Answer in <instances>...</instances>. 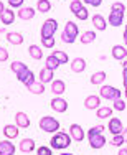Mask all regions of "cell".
Segmentation results:
<instances>
[{"instance_id": "1", "label": "cell", "mask_w": 127, "mask_h": 155, "mask_svg": "<svg viewBox=\"0 0 127 155\" xmlns=\"http://www.w3.org/2000/svg\"><path fill=\"white\" fill-rule=\"evenodd\" d=\"M71 135L68 132H56L50 140V147L55 150H65L71 145Z\"/></svg>"}, {"instance_id": "2", "label": "cell", "mask_w": 127, "mask_h": 155, "mask_svg": "<svg viewBox=\"0 0 127 155\" xmlns=\"http://www.w3.org/2000/svg\"><path fill=\"white\" fill-rule=\"evenodd\" d=\"M78 35H79V27H78L74 21H66L65 30L61 33V41L71 45V43H74V40L78 38Z\"/></svg>"}, {"instance_id": "3", "label": "cell", "mask_w": 127, "mask_h": 155, "mask_svg": "<svg viewBox=\"0 0 127 155\" xmlns=\"http://www.w3.org/2000/svg\"><path fill=\"white\" fill-rule=\"evenodd\" d=\"M40 129L48 132V134H56L59 130V120L51 116H45L40 119Z\"/></svg>"}, {"instance_id": "4", "label": "cell", "mask_w": 127, "mask_h": 155, "mask_svg": "<svg viewBox=\"0 0 127 155\" xmlns=\"http://www.w3.org/2000/svg\"><path fill=\"white\" fill-rule=\"evenodd\" d=\"M58 30V21L55 18H48V20L43 21L42 25V38H53L55 33Z\"/></svg>"}, {"instance_id": "5", "label": "cell", "mask_w": 127, "mask_h": 155, "mask_svg": "<svg viewBox=\"0 0 127 155\" xmlns=\"http://www.w3.org/2000/svg\"><path fill=\"white\" fill-rule=\"evenodd\" d=\"M101 97L107 99V101H115V99H121V91L114 86H101Z\"/></svg>"}, {"instance_id": "6", "label": "cell", "mask_w": 127, "mask_h": 155, "mask_svg": "<svg viewBox=\"0 0 127 155\" xmlns=\"http://www.w3.org/2000/svg\"><path fill=\"white\" fill-rule=\"evenodd\" d=\"M88 140H89V145H91V149H102L104 145H106V137H104V134H91L88 135Z\"/></svg>"}, {"instance_id": "7", "label": "cell", "mask_w": 127, "mask_h": 155, "mask_svg": "<svg viewBox=\"0 0 127 155\" xmlns=\"http://www.w3.org/2000/svg\"><path fill=\"white\" fill-rule=\"evenodd\" d=\"M69 135H71V139H73L74 142H83L84 137H86L83 127H81L79 124H71L69 125Z\"/></svg>"}, {"instance_id": "8", "label": "cell", "mask_w": 127, "mask_h": 155, "mask_svg": "<svg viewBox=\"0 0 127 155\" xmlns=\"http://www.w3.org/2000/svg\"><path fill=\"white\" fill-rule=\"evenodd\" d=\"M50 104H51V109H53L55 112H66V110H68V102H66L61 96L53 97Z\"/></svg>"}, {"instance_id": "9", "label": "cell", "mask_w": 127, "mask_h": 155, "mask_svg": "<svg viewBox=\"0 0 127 155\" xmlns=\"http://www.w3.org/2000/svg\"><path fill=\"white\" fill-rule=\"evenodd\" d=\"M107 129H109V132L112 135H117V134H122L124 125H122V122H121V119H119V117H111L109 124H107Z\"/></svg>"}, {"instance_id": "10", "label": "cell", "mask_w": 127, "mask_h": 155, "mask_svg": "<svg viewBox=\"0 0 127 155\" xmlns=\"http://www.w3.org/2000/svg\"><path fill=\"white\" fill-rule=\"evenodd\" d=\"M17 79L20 81V83H23L25 86H30L32 83H35V74H33V71L30 68H27V69H23L22 73H18Z\"/></svg>"}, {"instance_id": "11", "label": "cell", "mask_w": 127, "mask_h": 155, "mask_svg": "<svg viewBox=\"0 0 127 155\" xmlns=\"http://www.w3.org/2000/svg\"><path fill=\"white\" fill-rule=\"evenodd\" d=\"M84 107L89 109V110L99 109V107H101V97H99V96H96V94L88 96V97L84 99Z\"/></svg>"}, {"instance_id": "12", "label": "cell", "mask_w": 127, "mask_h": 155, "mask_svg": "<svg viewBox=\"0 0 127 155\" xmlns=\"http://www.w3.org/2000/svg\"><path fill=\"white\" fill-rule=\"evenodd\" d=\"M112 58L114 60H117V61H124L125 58H127V48L125 46H122V45H114L112 46Z\"/></svg>"}, {"instance_id": "13", "label": "cell", "mask_w": 127, "mask_h": 155, "mask_svg": "<svg viewBox=\"0 0 127 155\" xmlns=\"http://www.w3.org/2000/svg\"><path fill=\"white\" fill-rule=\"evenodd\" d=\"M15 153V143H12V140L5 139L0 142V155H13Z\"/></svg>"}, {"instance_id": "14", "label": "cell", "mask_w": 127, "mask_h": 155, "mask_svg": "<svg viewBox=\"0 0 127 155\" xmlns=\"http://www.w3.org/2000/svg\"><path fill=\"white\" fill-rule=\"evenodd\" d=\"M15 17H17V13H15L12 8H5L0 13V21H2L3 25H12L15 21Z\"/></svg>"}, {"instance_id": "15", "label": "cell", "mask_w": 127, "mask_h": 155, "mask_svg": "<svg viewBox=\"0 0 127 155\" xmlns=\"http://www.w3.org/2000/svg\"><path fill=\"white\" fill-rule=\"evenodd\" d=\"M122 21H124V13H122V12H115V10H111V13H109V25H112V27H121Z\"/></svg>"}, {"instance_id": "16", "label": "cell", "mask_w": 127, "mask_h": 155, "mask_svg": "<svg viewBox=\"0 0 127 155\" xmlns=\"http://www.w3.org/2000/svg\"><path fill=\"white\" fill-rule=\"evenodd\" d=\"M18 149H20L22 153H30V152H33V150H35V140H33V139H22Z\"/></svg>"}, {"instance_id": "17", "label": "cell", "mask_w": 127, "mask_h": 155, "mask_svg": "<svg viewBox=\"0 0 127 155\" xmlns=\"http://www.w3.org/2000/svg\"><path fill=\"white\" fill-rule=\"evenodd\" d=\"M66 91V84L63 79H53L51 81V93L56 94V96H61L63 93Z\"/></svg>"}, {"instance_id": "18", "label": "cell", "mask_w": 127, "mask_h": 155, "mask_svg": "<svg viewBox=\"0 0 127 155\" xmlns=\"http://www.w3.org/2000/svg\"><path fill=\"white\" fill-rule=\"evenodd\" d=\"M17 17L20 20H32L35 17V8H32V7H22L17 12Z\"/></svg>"}, {"instance_id": "19", "label": "cell", "mask_w": 127, "mask_h": 155, "mask_svg": "<svg viewBox=\"0 0 127 155\" xmlns=\"http://www.w3.org/2000/svg\"><path fill=\"white\" fill-rule=\"evenodd\" d=\"M18 125H12V124H7L5 127H3V135H5L8 140H12V139H17L18 137Z\"/></svg>"}, {"instance_id": "20", "label": "cell", "mask_w": 127, "mask_h": 155, "mask_svg": "<svg viewBox=\"0 0 127 155\" xmlns=\"http://www.w3.org/2000/svg\"><path fill=\"white\" fill-rule=\"evenodd\" d=\"M86 69V60L84 58H74L71 61V71L73 73H83Z\"/></svg>"}, {"instance_id": "21", "label": "cell", "mask_w": 127, "mask_h": 155, "mask_svg": "<svg viewBox=\"0 0 127 155\" xmlns=\"http://www.w3.org/2000/svg\"><path fill=\"white\" fill-rule=\"evenodd\" d=\"M15 122H17V125L22 127V129L30 127V119H28V116L25 112H17L15 114Z\"/></svg>"}, {"instance_id": "22", "label": "cell", "mask_w": 127, "mask_h": 155, "mask_svg": "<svg viewBox=\"0 0 127 155\" xmlns=\"http://www.w3.org/2000/svg\"><path fill=\"white\" fill-rule=\"evenodd\" d=\"M23 35L22 33H17V31H8L7 33V41L12 43V45H22L23 43Z\"/></svg>"}, {"instance_id": "23", "label": "cell", "mask_w": 127, "mask_h": 155, "mask_svg": "<svg viewBox=\"0 0 127 155\" xmlns=\"http://www.w3.org/2000/svg\"><path fill=\"white\" fill-rule=\"evenodd\" d=\"M38 78H40V83H43V84H48V83H51V81H53L55 74H53V71H51V69H48V68H43L42 71H40Z\"/></svg>"}, {"instance_id": "24", "label": "cell", "mask_w": 127, "mask_h": 155, "mask_svg": "<svg viewBox=\"0 0 127 155\" xmlns=\"http://www.w3.org/2000/svg\"><path fill=\"white\" fill-rule=\"evenodd\" d=\"M92 25L96 27V30H101V31H104L107 28V21H106V18H104L102 15H94L92 17Z\"/></svg>"}, {"instance_id": "25", "label": "cell", "mask_w": 127, "mask_h": 155, "mask_svg": "<svg viewBox=\"0 0 127 155\" xmlns=\"http://www.w3.org/2000/svg\"><path fill=\"white\" fill-rule=\"evenodd\" d=\"M106 71H98V73H94V74L91 76V84H96V86H101V84L106 81Z\"/></svg>"}, {"instance_id": "26", "label": "cell", "mask_w": 127, "mask_h": 155, "mask_svg": "<svg viewBox=\"0 0 127 155\" xmlns=\"http://www.w3.org/2000/svg\"><path fill=\"white\" fill-rule=\"evenodd\" d=\"M59 66H61V61L58 60L55 54H50V56L46 58V68L51 69V71H55V69H58Z\"/></svg>"}, {"instance_id": "27", "label": "cell", "mask_w": 127, "mask_h": 155, "mask_svg": "<svg viewBox=\"0 0 127 155\" xmlns=\"http://www.w3.org/2000/svg\"><path fill=\"white\" fill-rule=\"evenodd\" d=\"M111 116H112V107L96 109V117H98V119H111Z\"/></svg>"}, {"instance_id": "28", "label": "cell", "mask_w": 127, "mask_h": 155, "mask_svg": "<svg viewBox=\"0 0 127 155\" xmlns=\"http://www.w3.org/2000/svg\"><path fill=\"white\" fill-rule=\"evenodd\" d=\"M28 53H30V56H32L33 60H36V61L42 60V58H43V51H42V48L36 46V45H30Z\"/></svg>"}, {"instance_id": "29", "label": "cell", "mask_w": 127, "mask_h": 155, "mask_svg": "<svg viewBox=\"0 0 127 155\" xmlns=\"http://www.w3.org/2000/svg\"><path fill=\"white\" fill-rule=\"evenodd\" d=\"M51 10V2L50 0H38L36 2V12L40 13H46Z\"/></svg>"}, {"instance_id": "30", "label": "cell", "mask_w": 127, "mask_h": 155, "mask_svg": "<svg viewBox=\"0 0 127 155\" xmlns=\"http://www.w3.org/2000/svg\"><path fill=\"white\" fill-rule=\"evenodd\" d=\"M28 87V91L30 93H33V94H43L45 93V84L43 83H38V81H35V83H32Z\"/></svg>"}, {"instance_id": "31", "label": "cell", "mask_w": 127, "mask_h": 155, "mask_svg": "<svg viewBox=\"0 0 127 155\" xmlns=\"http://www.w3.org/2000/svg\"><path fill=\"white\" fill-rule=\"evenodd\" d=\"M81 43L83 45H88V43H92L96 40V33L94 31H84L83 35H81Z\"/></svg>"}, {"instance_id": "32", "label": "cell", "mask_w": 127, "mask_h": 155, "mask_svg": "<svg viewBox=\"0 0 127 155\" xmlns=\"http://www.w3.org/2000/svg\"><path fill=\"white\" fill-rule=\"evenodd\" d=\"M28 66L25 64V63H22V61H13L12 64H10V69L15 73V74H18V73H22L23 69H27Z\"/></svg>"}, {"instance_id": "33", "label": "cell", "mask_w": 127, "mask_h": 155, "mask_svg": "<svg viewBox=\"0 0 127 155\" xmlns=\"http://www.w3.org/2000/svg\"><path fill=\"white\" fill-rule=\"evenodd\" d=\"M111 143H112L114 147H119V149H121V147L125 143V139H124V135H122V134L112 135V142H111Z\"/></svg>"}, {"instance_id": "34", "label": "cell", "mask_w": 127, "mask_h": 155, "mask_svg": "<svg viewBox=\"0 0 127 155\" xmlns=\"http://www.w3.org/2000/svg\"><path fill=\"white\" fill-rule=\"evenodd\" d=\"M53 54L58 58L59 61H61V64H66V63L69 61V58H68V54H66V51H61V50H58V51H53Z\"/></svg>"}, {"instance_id": "35", "label": "cell", "mask_w": 127, "mask_h": 155, "mask_svg": "<svg viewBox=\"0 0 127 155\" xmlns=\"http://www.w3.org/2000/svg\"><path fill=\"white\" fill-rule=\"evenodd\" d=\"M74 17H76L78 20H81V21L88 20V17H89V12H88V8H86V7H83V8L79 10V12H76V13H74Z\"/></svg>"}, {"instance_id": "36", "label": "cell", "mask_w": 127, "mask_h": 155, "mask_svg": "<svg viewBox=\"0 0 127 155\" xmlns=\"http://www.w3.org/2000/svg\"><path fill=\"white\" fill-rule=\"evenodd\" d=\"M36 155H53V149L46 145H40L36 149Z\"/></svg>"}, {"instance_id": "37", "label": "cell", "mask_w": 127, "mask_h": 155, "mask_svg": "<svg viewBox=\"0 0 127 155\" xmlns=\"http://www.w3.org/2000/svg\"><path fill=\"white\" fill-rule=\"evenodd\" d=\"M81 8H83V3H81V0H73V2L69 3V10H71L73 13L79 12Z\"/></svg>"}, {"instance_id": "38", "label": "cell", "mask_w": 127, "mask_h": 155, "mask_svg": "<svg viewBox=\"0 0 127 155\" xmlns=\"http://www.w3.org/2000/svg\"><path fill=\"white\" fill-rule=\"evenodd\" d=\"M111 10H115V12H122V13H124L125 12V5L122 2H114L112 7H111Z\"/></svg>"}, {"instance_id": "39", "label": "cell", "mask_w": 127, "mask_h": 155, "mask_svg": "<svg viewBox=\"0 0 127 155\" xmlns=\"http://www.w3.org/2000/svg\"><path fill=\"white\" fill-rule=\"evenodd\" d=\"M112 102H114V109L115 110H121L122 112V110L125 109V102L122 101V99H115V101H112Z\"/></svg>"}, {"instance_id": "40", "label": "cell", "mask_w": 127, "mask_h": 155, "mask_svg": "<svg viewBox=\"0 0 127 155\" xmlns=\"http://www.w3.org/2000/svg\"><path fill=\"white\" fill-rule=\"evenodd\" d=\"M104 132V125H94V127H91L88 130V135H91V134H102Z\"/></svg>"}, {"instance_id": "41", "label": "cell", "mask_w": 127, "mask_h": 155, "mask_svg": "<svg viewBox=\"0 0 127 155\" xmlns=\"http://www.w3.org/2000/svg\"><path fill=\"white\" fill-rule=\"evenodd\" d=\"M42 45L45 48H53L55 46V38H42Z\"/></svg>"}, {"instance_id": "42", "label": "cell", "mask_w": 127, "mask_h": 155, "mask_svg": "<svg viewBox=\"0 0 127 155\" xmlns=\"http://www.w3.org/2000/svg\"><path fill=\"white\" fill-rule=\"evenodd\" d=\"M23 2L25 0H8V5L12 8H22L23 7Z\"/></svg>"}, {"instance_id": "43", "label": "cell", "mask_w": 127, "mask_h": 155, "mask_svg": "<svg viewBox=\"0 0 127 155\" xmlns=\"http://www.w3.org/2000/svg\"><path fill=\"white\" fill-rule=\"evenodd\" d=\"M7 60H8V51L0 46V63H5Z\"/></svg>"}, {"instance_id": "44", "label": "cell", "mask_w": 127, "mask_h": 155, "mask_svg": "<svg viewBox=\"0 0 127 155\" xmlns=\"http://www.w3.org/2000/svg\"><path fill=\"white\" fill-rule=\"evenodd\" d=\"M88 5H91V7H99L101 3H102V0H84Z\"/></svg>"}, {"instance_id": "45", "label": "cell", "mask_w": 127, "mask_h": 155, "mask_svg": "<svg viewBox=\"0 0 127 155\" xmlns=\"http://www.w3.org/2000/svg\"><path fill=\"white\" fill-rule=\"evenodd\" d=\"M127 76V60L122 61V78Z\"/></svg>"}, {"instance_id": "46", "label": "cell", "mask_w": 127, "mask_h": 155, "mask_svg": "<svg viewBox=\"0 0 127 155\" xmlns=\"http://www.w3.org/2000/svg\"><path fill=\"white\" fill-rule=\"evenodd\" d=\"M119 155H127V147H121L119 149Z\"/></svg>"}, {"instance_id": "47", "label": "cell", "mask_w": 127, "mask_h": 155, "mask_svg": "<svg viewBox=\"0 0 127 155\" xmlns=\"http://www.w3.org/2000/svg\"><path fill=\"white\" fill-rule=\"evenodd\" d=\"M124 43H125V48H127V25H125V30H124Z\"/></svg>"}, {"instance_id": "48", "label": "cell", "mask_w": 127, "mask_h": 155, "mask_svg": "<svg viewBox=\"0 0 127 155\" xmlns=\"http://www.w3.org/2000/svg\"><path fill=\"white\" fill-rule=\"evenodd\" d=\"M122 135H124V139H125V143H127V129H124V130H122Z\"/></svg>"}, {"instance_id": "49", "label": "cell", "mask_w": 127, "mask_h": 155, "mask_svg": "<svg viewBox=\"0 0 127 155\" xmlns=\"http://www.w3.org/2000/svg\"><path fill=\"white\" fill-rule=\"evenodd\" d=\"M3 10H5V5H3V2H0V13H2Z\"/></svg>"}, {"instance_id": "50", "label": "cell", "mask_w": 127, "mask_h": 155, "mask_svg": "<svg viewBox=\"0 0 127 155\" xmlns=\"http://www.w3.org/2000/svg\"><path fill=\"white\" fill-rule=\"evenodd\" d=\"M124 87L127 89V76H124Z\"/></svg>"}, {"instance_id": "51", "label": "cell", "mask_w": 127, "mask_h": 155, "mask_svg": "<svg viewBox=\"0 0 127 155\" xmlns=\"http://www.w3.org/2000/svg\"><path fill=\"white\" fill-rule=\"evenodd\" d=\"M59 155H74V153H69V152H65V153H59Z\"/></svg>"}, {"instance_id": "52", "label": "cell", "mask_w": 127, "mask_h": 155, "mask_svg": "<svg viewBox=\"0 0 127 155\" xmlns=\"http://www.w3.org/2000/svg\"><path fill=\"white\" fill-rule=\"evenodd\" d=\"M124 96H125V99H127V89L124 91Z\"/></svg>"}]
</instances>
